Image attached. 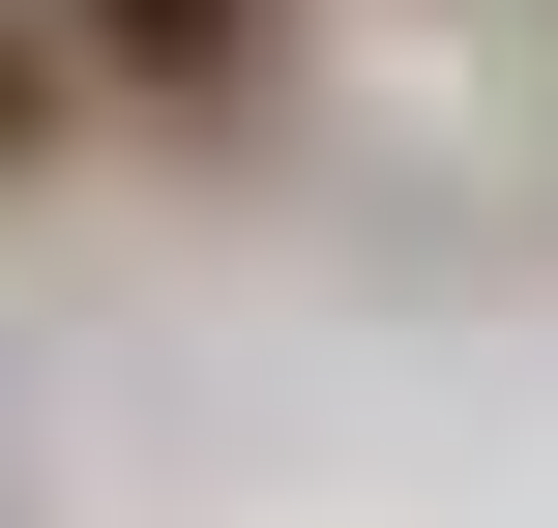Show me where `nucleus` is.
<instances>
[]
</instances>
